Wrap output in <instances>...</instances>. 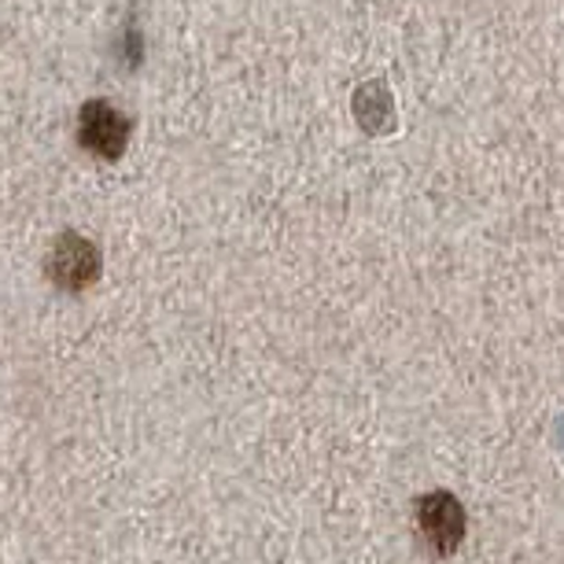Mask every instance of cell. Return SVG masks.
Returning <instances> with one entry per match:
<instances>
[{"mask_svg":"<svg viewBox=\"0 0 564 564\" xmlns=\"http://www.w3.org/2000/svg\"><path fill=\"white\" fill-rule=\"evenodd\" d=\"M48 281L63 292H85L100 276V248L78 232H63L45 262Z\"/></svg>","mask_w":564,"mask_h":564,"instance_id":"6da1fadb","label":"cell"},{"mask_svg":"<svg viewBox=\"0 0 564 564\" xmlns=\"http://www.w3.org/2000/svg\"><path fill=\"white\" fill-rule=\"evenodd\" d=\"M78 141L85 152L115 163L130 144V119L119 108H111L108 100H89L78 115Z\"/></svg>","mask_w":564,"mask_h":564,"instance_id":"7a4b0ae2","label":"cell"},{"mask_svg":"<svg viewBox=\"0 0 564 564\" xmlns=\"http://www.w3.org/2000/svg\"><path fill=\"white\" fill-rule=\"evenodd\" d=\"M417 528L432 553L451 557L465 539V509L446 491L424 495V498H417Z\"/></svg>","mask_w":564,"mask_h":564,"instance_id":"3957f363","label":"cell"},{"mask_svg":"<svg viewBox=\"0 0 564 564\" xmlns=\"http://www.w3.org/2000/svg\"><path fill=\"white\" fill-rule=\"evenodd\" d=\"M355 119L366 133H388L395 126V111H391V97L380 82H366L355 93Z\"/></svg>","mask_w":564,"mask_h":564,"instance_id":"277c9868","label":"cell"}]
</instances>
